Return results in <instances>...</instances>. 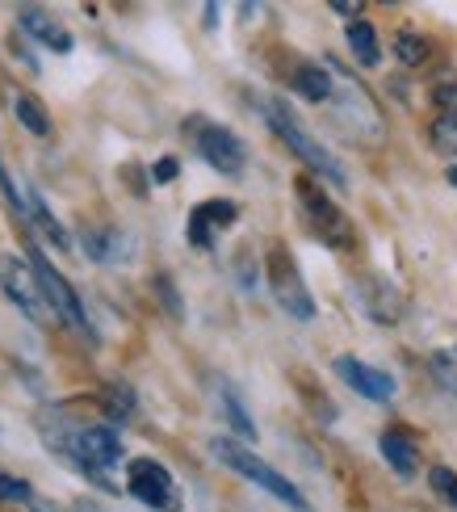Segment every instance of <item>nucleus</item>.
I'll list each match as a JSON object with an SVG mask.
<instances>
[{"label": "nucleus", "instance_id": "1", "mask_svg": "<svg viewBox=\"0 0 457 512\" xmlns=\"http://www.w3.org/2000/svg\"><path fill=\"white\" fill-rule=\"evenodd\" d=\"M260 110H265V122H269V131L286 143V152H294L302 164L311 168V177L319 181V185H336V189H348V168L328 152V147H323L307 126H302V118L290 110L286 101L281 97H269L265 105H260Z\"/></svg>", "mask_w": 457, "mask_h": 512}, {"label": "nucleus", "instance_id": "2", "mask_svg": "<svg viewBox=\"0 0 457 512\" xmlns=\"http://www.w3.org/2000/svg\"><path fill=\"white\" fill-rule=\"evenodd\" d=\"M210 454H214V462H223L227 471H235L239 479H248L252 487H260V492H269L273 500H281L286 508H294V512H311L307 496H302L298 487L277 471V466H269L260 454H252V445L235 441V437H214V441H210Z\"/></svg>", "mask_w": 457, "mask_h": 512}, {"label": "nucleus", "instance_id": "3", "mask_svg": "<svg viewBox=\"0 0 457 512\" xmlns=\"http://www.w3.org/2000/svg\"><path fill=\"white\" fill-rule=\"evenodd\" d=\"M294 198H298V210L307 219V231L332 252H353L357 244V231H353V219L340 210V202L323 189L315 177H298L294 181Z\"/></svg>", "mask_w": 457, "mask_h": 512}, {"label": "nucleus", "instance_id": "4", "mask_svg": "<svg viewBox=\"0 0 457 512\" xmlns=\"http://www.w3.org/2000/svg\"><path fill=\"white\" fill-rule=\"evenodd\" d=\"M55 450L68 458L76 471H84L89 479H97V483H105L110 487V475L114 466L122 462V437H118V429H110V424H80V429H72L68 437H55ZM114 492V487H110Z\"/></svg>", "mask_w": 457, "mask_h": 512}, {"label": "nucleus", "instance_id": "5", "mask_svg": "<svg viewBox=\"0 0 457 512\" xmlns=\"http://www.w3.org/2000/svg\"><path fill=\"white\" fill-rule=\"evenodd\" d=\"M265 277H269V290H273V303L286 311L290 319L298 324H311L315 319V294L307 286V277H302L294 252L286 244H273L269 256H265Z\"/></svg>", "mask_w": 457, "mask_h": 512}, {"label": "nucleus", "instance_id": "6", "mask_svg": "<svg viewBox=\"0 0 457 512\" xmlns=\"http://www.w3.org/2000/svg\"><path fill=\"white\" fill-rule=\"evenodd\" d=\"M30 269L38 277V286H42V298H47V307L55 311L59 324H68L76 332H84L89 340H97V328H93V319L89 311H84V298L76 294V286L63 277L55 265H51V256L42 252V248H30Z\"/></svg>", "mask_w": 457, "mask_h": 512}, {"label": "nucleus", "instance_id": "7", "mask_svg": "<svg viewBox=\"0 0 457 512\" xmlns=\"http://www.w3.org/2000/svg\"><path fill=\"white\" fill-rule=\"evenodd\" d=\"M0 290H5V298L30 324H38V328L55 324V311L47 307V298H42V286H38L30 261H21L17 252H0Z\"/></svg>", "mask_w": 457, "mask_h": 512}, {"label": "nucleus", "instance_id": "8", "mask_svg": "<svg viewBox=\"0 0 457 512\" xmlns=\"http://www.w3.org/2000/svg\"><path fill=\"white\" fill-rule=\"evenodd\" d=\"M126 492L139 504H147L151 512H177L181 508L177 479H172V471L156 458H130L126 462Z\"/></svg>", "mask_w": 457, "mask_h": 512}, {"label": "nucleus", "instance_id": "9", "mask_svg": "<svg viewBox=\"0 0 457 512\" xmlns=\"http://www.w3.org/2000/svg\"><path fill=\"white\" fill-rule=\"evenodd\" d=\"M189 135H193L198 156L214 168V173H223V177H239V173H244L248 147H244V139L231 131V126H223V122H193Z\"/></svg>", "mask_w": 457, "mask_h": 512}, {"label": "nucleus", "instance_id": "10", "mask_svg": "<svg viewBox=\"0 0 457 512\" xmlns=\"http://www.w3.org/2000/svg\"><path fill=\"white\" fill-rule=\"evenodd\" d=\"M332 370H336V378L344 382V387H353L361 399H369V403H390L399 395V387H395V378H390L386 370H378V366H369V361H361V357H353V353H340L336 361H332Z\"/></svg>", "mask_w": 457, "mask_h": 512}, {"label": "nucleus", "instance_id": "11", "mask_svg": "<svg viewBox=\"0 0 457 512\" xmlns=\"http://www.w3.org/2000/svg\"><path fill=\"white\" fill-rule=\"evenodd\" d=\"M357 298H361V311L374 319V324H382V328H395L399 319H403V311H407L399 286L390 282V277H382V273L361 277V282H357Z\"/></svg>", "mask_w": 457, "mask_h": 512}, {"label": "nucleus", "instance_id": "12", "mask_svg": "<svg viewBox=\"0 0 457 512\" xmlns=\"http://www.w3.org/2000/svg\"><path fill=\"white\" fill-rule=\"evenodd\" d=\"M235 219H239V206H235L231 198H206V202H198V206L189 210V227H185V236H189V244H193V248L210 252V248H214V240H219V231H227Z\"/></svg>", "mask_w": 457, "mask_h": 512}, {"label": "nucleus", "instance_id": "13", "mask_svg": "<svg viewBox=\"0 0 457 512\" xmlns=\"http://www.w3.org/2000/svg\"><path fill=\"white\" fill-rule=\"evenodd\" d=\"M17 21H21V30H26L30 38H38L42 47H51L55 55H72V47H76V38L59 26V21L47 13V9H34V5H26L17 13Z\"/></svg>", "mask_w": 457, "mask_h": 512}, {"label": "nucleus", "instance_id": "14", "mask_svg": "<svg viewBox=\"0 0 457 512\" xmlns=\"http://www.w3.org/2000/svg\"><path fill=\"white\" fill-rule=\"evenodd\" d=\"M378 454L386 458V466L399 479H411V475L420 471V445H416V437L403 433V429H386L378 437Z\"/></svg>", "mask_w": 457, "mask_h": 512}, {"label": "nucleus", "instance_id": "15", "mask_svg": "<svg viewBox=\"0 0 457 512\" xmlns=\"http://www.w3.org/2000/svg\"><path fill=\"white\" fill-rule=\"evenodd\" d=\"M290 89L302 97V101H332V93H336V80H332V72H328V63H315V59H307V63H298V68L290 72Z\"/></svg>", "mask_w": 457, "mask_h": 512}, {"label": "nucleus", "instance_id": "16", "mask_svg": "<svg viewBox=\"0 0 457 512\" xmlns=\"http://www.w3.org/2000/svg\"><path fill=\"white\" fill-rule=\"evenodd\" d=\"M80 244H84V252H89V261H97V265H118L130 256V240L118 227H89L80 236Z\"/></svg>", "mask_w": 457, "mask_h": 512}, {"label": "nucleus", "instance_id": "17", "mask_svg": "<svg viewBox=\"0 0 457 512\" xmlns=\"http://www.w3.org/2000/svg\"><path fill=\"white\" fill-rule=\"evenodd\" d=\"M348 51H353V59L361 63V68H378L382 63V42H378V30L369 26V21H348Z\"/></svg>", "mask_w": 457, "mask_h": 512}, {"label": "nucleus", "instance_id": "18", "mask_svg": "<svg viewBox=\"0 0 457 512\" xmlns=\"http://www.w3.org/2000/svg\"><path fill=\"white\" fill-rule=\"evenodd\" d=\"M219 399H223V412H227L231 429H235V441L252 445V441H256V424H252V412L244 408V399L235 395V387H231V382H219Z\"/></svg>", "mask_w": 457, "mask_h": 512}, {"label": "nucleus", "instance_id": "19", "mask_svg": "<svg viewBox=\"0 0 457 512\" xmlns=\"http://www.w3.org/2000/svg\"><path fill=\"white\" fill-rule=\"evenodd\" d=\"M26 215H30L34 223H38V231H42V236H47V240H51L55 248H63V252L72 248V236H68V231L59 227V219L51 215V206L42 202V194H30V198H26Z\"/></svg>", "mask_w": 457, "mask_h": 512}, {"label": "nucleus", "instance_id": "20", "mask_svg": "<svg viewBox=\"0 0 457 512\" xmlns=\"http://www.w3.org/2000/svg\"><path fill=\"white\" fill-rule=\"evenodd\" d=\"M13 114H17V122L26 126L30 135H38V139H47L51 135V118H47V110L30 97V93H17L13 97Z\"/></svg>", "mask_w": 457, "mask_h": 512}, {"label": "nucleus", "instance_id": "21", "mask_svg": "<svg viewBox=\"0 0 457 512\" xmlns=\"http://www.w3.org/2000/svg\"><path fill=\"white\" fill-rule=\"evenodd\" d=\"M428 143H432V152H437V156L457 160V114H437V118H432Z\"/></svg>", "mask_w": 457, "mask_h": 512}, {"label": "nucleus", "instance_id": "22", "mask_svg": "<svg viewBox=\"0 0 457 512\" xmlns=\"http://www.w3.org/2000/svg\"><path fill=\"white\" fill-rule=\"evenodd\" d=\"M395 55H399L403 68H420V63H428V55H432V42L416 30H399L395 34Z\"/></svg>", "mask_w": 457, "mask_h": 512}, {"label": "nucleus", "instance_id": "23", "mask_svg": "<svg viewBox=\"0 0 457 512\" xmlns=\"http://www.w3.org/2000/svg\"><path fill=\"white\" fill-rule=\"evenodd\" d=\"M101 403H105V412H110V420H126L135 412V391H130L126 382H110V387L101 391Z\"/></svg>", "mask_w": 457, "mask_h": 512}, {"label": "nucleus", "instance_id": "24", "mask_svg": "<svg viewBox=\"0 0 457 512\" xmlns=\"http://www.w3.org/2000/svg\"><path fill=\"white\" fill-rule=\"evenodd\" d=\"M428 487H432V492H437L449 508H457V471H453V466H432V471H428Z\"/></svg>", "mask_w": 457, "mask_h": 512}, {"label": "nucleus", "instance_id": "25", "mask_svg": "<svg viewBox=\"0 0 457 512\" xmlns=\"http://www.w3.org/2000/svg\"><path fill=\"white\" fill-rule=\"evenodd\" d=\"M0 500L5 504H34V487L26 479H17V475H0Z\"/></svg>", "mask_w": 457, "mask_h": 512}, {"label": "nucleus", "instance_id": "26", "mask_svg": "<svg viewBox=\"0 0 457 512\" xmlns=\"http://www.w3.org/2000/svg\"><path fill=\"white\" fill-rule=\"evenodd\" d=\"M156 294H160V303L168 307L172 319H185V303H181V294H177V286H172L168 273H156Z\"/></svg>", "mask_w": 457, "mask_h": 512}, {"label": "nucleus", "instance_id": "27", "mask_svg": "<svg viewBox=\"0 0 457 512\" xmlns=\"http://www.w3.org/2000/svg\"><path fill=\"white\" fill-rule=\"evenodd\" d=\"M432 374L441 378V387L457 395V357L453 353H432Z\"/></svg>", "mask_w": 457, "mask_h": 512}, {"label": "nucleus", "instance_id": "28", "mask_svg": "<svg viewBox=\"0 0 457 512\" xmlns=\"http://www.w3.org/2000/svg\"><path fill=\"white\" fill-rule=\"evenodd\" d=\"M432 105H437V114H457V80L432 84Z\"/></svg>", "mask_w": 457, "mask_h": 512}, {"label": "nucleus", "instance_id": "29", "mask_svg": "<svg viewBox=\"0 0 457 512\" xmlns=\"http://www.w3.org/2000/svg\"><path fill=\"white\" fill-rule=\"evenodd\" d=\"M177 173H181V164L172 160V156H164V160H156V168H151V181H156V185H168Z\"/></svg>", "mask_w": 457, "mask_h": 512}, {"label": "nucleus", "instance_id": "30", "mask_svg": "<svg viewBox=\"0 0 457 512\" xmlns=\"http://www.w3.org/2000/svg\"><path fill=\"white\" fill-rule=\"evenodd\" d=\"M332 9H336V13H344V17H357V13H361L357 0H332Z\"/></svg>", "mask_w": 457, "mask_h": 512}, {"label": "nucleus", "instance_id": "31", "mask_svg": "<svg viewBox=\"0 0 457 512\" xmlns=\"http://www.w3.org/2000/svg\"><path fill=\"white\" fill-rule=\"evenodd\" d=\"M202 13H206V30H214V26H219V5H206Z\"/></svg>", "mask_w": 457, "mask_h": 512}, {"label": "nucleus", "instance_id": "32", "mask_svg": "<svg viewBox=\"0 0 457 512\" xmlns=\"http://www.w3.org/2000/svg\"><path fill=\"white\" fill-rule=\"evenodd\" d=\"M449 353H453V357H457V349H449Z\"/></svg>", "mask_w": 457, "mask_h": 512}]
</instances>
